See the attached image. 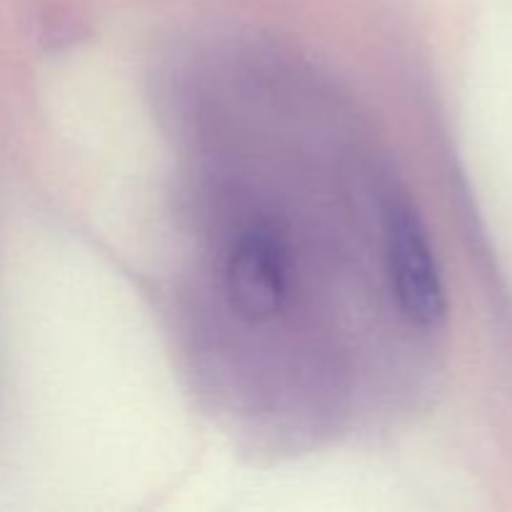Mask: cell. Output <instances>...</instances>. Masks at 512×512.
I'll return each instance as SVG.
<instances>
[{"label": "cell", "mask_w": 512, "mask_h": 512, "mask_svg": "<svg viewBox=\"0 0 512 512\" xmlns=\"http://www.w3.org/2000/svg\"><path fill=\"white\" fill-rule=\"evenodd\" d=\"M388 260L400 308L413 323L435 328L448 315V295L418 215L405 203L388 208Z\"/></svg>", "instance_id": "cell-1"}, {"label": "cell", "mask_w": 512, "mask_h": 512, "mask_svg": "<svg viewBox=\"0 0 512 512\" xmlns=\"http://www.w3.org/2000/svg\"><path fill=\"white\" fill-rule=\"evenodd\" d=\"M225 290L243 318L270 320L288 298V250L270 228L240 235L225 263Z\"/></svg>", "instance_id": "cell-2"}]
</instances>
